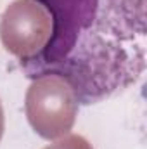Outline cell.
<instances>
[{
  "instance_id": "cell-1",
  "label": "cell",
  "mask_w": 147,
  "mask_h": 149,
  "mask_svg": "<svg viewBox=\"0 0 147 149\" xmlns=\"http://www.w3.org/2000/svg\"><path fill=\"white\" fill-rule=\"evenodd\" d=\"M50 14V33L24 76L61 78L80 106L133 85L146 70V0H35Z\"/></svg>"
},
{
  "instance_id": "cell-2",
  "label": "cell",
  "mask_w": 147,
  "mask_h": 149,
  "mask_svg": "<svg viewBox=\"0 0 147 149\" xmlns=\"http://www.w3.org/2000/svg\"><path fill=\"white\" fill-rule=\"evenodd\" d=\"M76 106L71 88L55 76L35 80L26 94L28 120L35 132L49 141L71 130Z\"/></svg>"
},
{
  "instance_id": "cell-3",
  "label": "cell",
  "mask_w": 147,
  "mask_h": 149,
  "mask_svg": "<svg viewBox=\"0 0 147 149\" xmlns=\"http://www.w3.org/2000/svg\"><path fill=\"white\" fill-rule=\"evenodd\" d=\"M50 23L40 3L16 0L3 14L0 37L5 49L19 57L33 56L47 42Z\"/></svg>"
},
{
  "instance_id": "cell-5",
  "label": "cell",
  "mask_w": 147,
  "mask_h": 149,
  "mask_svg": "<svg viewBox=\"0 0 147 149\" xmlns=\"http://www.w3.org/2000/svg\"><path fill=\"white\" fill-rule=\"evenodd\" d=\"M3 135V109H2V104H0V139Z\"/></svg>"
},
{
  "instance_id": "cell-4",
  "label": "cell",
  "mask_w": 147,
  "mask_h": 149,
  "mask_svg": "<svg viewBox=\"0 0 147 149\" xmlns=\"http://www.w3.org/2000/svg\"><path fill=\"white\" fill-rule=\"evenodd\" d=\"M47 149H90L88 142L81 137H71L68 141H62V142H57L54 144L52 148H47Z\"/></svg>"
}]
</instances>
